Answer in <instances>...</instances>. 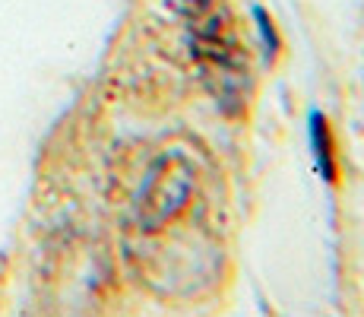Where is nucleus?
I'll list each match as a JSON object with an SVG mask.
<instances>
[{
  "mask_svg": "<svg viewBox=\"0 0 364 317\" xmlns=\"http://www.w3.org/2000/svg\"><path fill=\"white\" fill-rule=\"evenodd\" d=\"M187 48H191V61L197 67L200 80L206 83L219 108L225 115H237L247 102L250 70L241 35H237L232 13L222 6V0L191 10Z\"/></svg>",
  "mask_w": 364,
  "mask_h": 317,
  "instance_id": "obj_1",
  "label": "nucleus"
},
{
  "mask_svg": "<svg viewBox=\"0 0 364 317\" xmlns=\"http://www.w3.org/2000/svg\"><path fill=\"white\" fill-rule=\"evenodd\" d=\"M197 159L181 146L159 152L133 200V219L139 232H162L187 213L197 194Z\"/></svg>",
  "mask_w": 364,
  "mask_h": 317,
  "instance_id": "obj_2",
  "label": "nucleus"
},
{
  "mask_svg": "<svg viewBox=\"0 0 364 317\" xmlns=\"http://www.w3.org/2000/svg\"><path fill=\"white\" fill-rule=\"evenodd\" d=\"M311 152H314V165H317V175L326 181V185H339V156H336V140L330 130V121L320 111H311Z\"/></svg>",
  "mask_w": 364,
  "mask_h": 317,
  "instance_id": "obj_3",
  "label": "nucleus"
},
{
  "mask_svg": "<svg viewBox=\"0 0 364 317\" xmlns=\"http://www.w3.org/2000/svg\"><path fill=\"white\" fill-rule=\"evenodd\" d=\"M250 16H254L257 35H260V41H263V54H266V61H272V58L279 54V48H282V41H279V32H276V23H272V16L263 10L260 4H254Z\"/></svg>",
  "mask_w": 364,
  "mask_h": 317,
  "instance_id": "obj_4",
  "label": "nucleus"
}]
</instances>
